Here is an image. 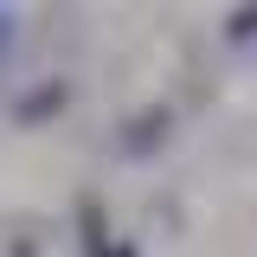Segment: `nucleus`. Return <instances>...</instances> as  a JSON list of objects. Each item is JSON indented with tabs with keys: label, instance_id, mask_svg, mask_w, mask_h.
Here are the masks:
<instances>
[{
	"label": "nucleus",
	"instance_id": "5",
	"mask_svg": "<svg viewBox=\"0 0 257 257\" xmlns=\"http://www.w3.org/2000/svg\"><path fill=\"white\" fill-rule=\"evenodd\" d=\"M0 52H7V13H0Z\"/></svg>",
	"mask_w": 257,
	"mask_h": 257
},
{
	"label": "nucleus",
	"instance_id": "2",
	"mask_svg": "<svg viewBox=\"0 0 257 257\" xmlns=\"http://www.w3.org/2000/svg\"><path fill=\"white\" fill-rule=\"evenodd\" d=\"M84 244H90V257H135V244L103 238V212H96V206H84Z\"/></svg>",
	"mask_w": 257,
	"mask_h": 257
},
{
	"label": "nucleus",
	"instance_id": "1",
	"mask_svg": "<svg viewBox=\"0 0 257 257\" xmlns=\"http://www.w3.org/2000/svg\"><path fill=\"white\" fill-rule=\"evenodd\" d=\"M161 135H167V109H148L142 122L122 128V155H148V148H161Z\"/></svg>",
	"mask_w": 257,
	"mask_h": 257
},
{
	"label": "nucleus",
	"instance_id": "4",
	"mask_svg": "<svg viewBox=\"0 0 257 257\" xmlns=\"http://www.w3.org/2000/svg\"><path fill=\"white\" fill-rule=\"evenodd\" d=\"M225 32H231V39H257V7H238V13L225 20Z\"/></svg>",
	"mask_w": 257,
	"mask_h": 257
},
{
	"label": "nucleus",
	"instance_id": "3",
	"mask_svg": "<svg viewBox=\"0 0 257 257\" xmlns=\"http://www.w3.org/2000/svg\"><path fill=\"white\" fill-rule=\"evenodd\" d=\"M58 103H64V84H45L39 96H20V103H13V116H20V122H45Z\"/></svg>",
	"mask_w": 257,
	"mask_h": 257
}]
</instances>
